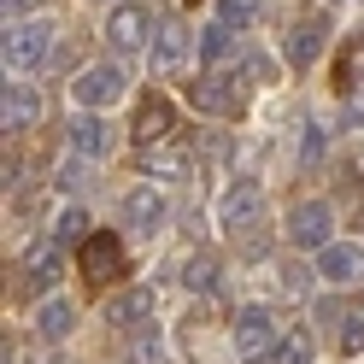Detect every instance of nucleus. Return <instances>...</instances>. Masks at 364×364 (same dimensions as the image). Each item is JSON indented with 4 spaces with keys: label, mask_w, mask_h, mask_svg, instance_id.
Instances as JSON below:
<instances>
[{
    "label": "nucleus",
    "mask_w": 364,
    "mask_h": 364,
    "mask_svg": "<svg viewBox=\"0 0 364 364\" xmlns=\"http://www.w3.org/2000/svg\"><path fill=\"white\" fill-rule=\"evenodd\" d=\"M77 270L95 288H106V282H124L129 277V253H124V241L118 235H106V230H95L82 247H77Z\"/></svg>",
    "instance_id": "nucleus-1"
},
{
    "label": "nucleus",
    "mask_w": 364,
    "mask_h": 364,
    "mask_svg": "<svg viewBox=\"0 0 364 364\" xmlns=\"http://www.w3.org/2000/svg\"><path fill=\"white\" fill-rule=\"evenodd\" d=\"M53 59V30L48 24H12L6 30V77H30Z\"/></svg>",
    "instance_id": "nucleus-2"
},
{
    "label": "nucleus",
    "mask_w": 364,
    "mask_h": 364,
    "mask_svg": "<svg viewBox=\"0 0 364 364\" xmlns=\"http://www.w3.org/2000/svg\"><path fill=\"white\" fill-rule=\"evenodd\" d=\"M124 71L118 65H82L77 71V82H71V95H77V106L82 112H106L112 100H124Z\"/></svg>",
    "instance_id": "nucleus-3"
},
{
    "label": "nucleus",
    "mask_w": 364,
    "mask_h": 364,
    "mask_svg": "<svg viewBox=\"0 0 364 364\" xmlns=\"http://www.w3.org/2000/svg\"><path fill=\"white\" fill-rule=\"evenodd\" d=\"M188 106L194 112H206V118H241L247 112V95L235 88V77H200V82H188Z\"/></svg>",
    "instance_id": "nucleus-4"
},
{
    "label": "nucleus",
    "mask_w": 364,
    "mask_h": 364,
    "mask_svg": "<svg viewBox=\"0 0 364 364\" xmlns=\"http://www.w3.org/2000/svg\"><path fill=\"white\" fill-rule=\"evenodd\" d=\"M188 48H194L188 24H182V18H165V24H153L147 59H153V71H159V77H171V71H182V59H188Z\"/></svg>",
    "instance_id": "nucleus-5"
},
{
    "label": "nucleus",
    "mask_w": 364,
    "mask_h": 364,
    "mask_svg": "<svg viewBox=\"0 0 364 364\" xmlns=\"http://www.w3.org/2000/svg\"><path fill=\"white\" fill-rule=\"evenodd\" d=\"M235 353L253 364V358H264V353H277V317H270L264 306H247L241 317H235Z\"/></svg>",
    "instance_id": "nucleus-6"
},
{
    "label": "nucleus",
    "mask_w": 364,
    "mask_h": 364,
    "mask_svg": "<svg viewBox=\"0 0 364 364\" xmlns=\"http://www.w3.org/2000/svg\"><path fill=\"white\" fill-rule=\"evenodd\" d=\"M288 235H294V247H323L335 241V212L323 206V200H300L294 206V218H288Z\"/></svg>",
    "instance_id": "nucleus-7"
},
{
    "label": "nucleus",
    "mask_w": 364,
    "mask_h": 364,
    "mask_svg": "<svg viewBox=\"0 0 364 364\" xmlns=\"http://www.w3.org/2000/svg\"><path fill=\"white\" fill-rule=\"evenodd\" d=\"M147 36H153V12H147V6H112V18H106L112 53H135Z\"/></svg>",
    "instance_id": "nucleus-8"
},
{
    "label": "nucleus",
    "mask_w": 364,
    "mask_h": 364,
    "mask_svg": "<svg viewBox=\"0 0 364 364\" xmlns=\"http://www.w3.org/2000/svg\"><path fill=\"white\" fill-rule=\"evenodd\" d=\"M59 264H65V247H59L53 235H48V241H36L30 253H24V264H18V270H24V277H18V288H24V294H41V288H53Z\"/></svg>",
    "instance_id": "nucleus-9"
},
{
    "label": "nucleus",
    "mask_w": 364,
    "mask_h": 364,
    "mask_svg": "<svg viewBox=\"0 0 364 364\" xmlns=\"http://www.w3.org/2000/svg\"><path fill=\"white\" fill-rule=\"evenodd\" d=\"M106 323L124 329V335L147 329V323H153V288H124V294H112V300H106Z\"/></svg>",
    "instance_id": "nucleus-10"
},
{
    "label": "nucleus",
    "mask_w": 364,
    "mask_h": 364,
    "mask_svg": "<svg viewBox=\"0 0 364 364\" xmlns=\"http://www.w3.org/2000/svg\"><path fill=\"white\" fill-rule=\"evenodd\" d=\"M329 48V18H306V24H294L288 41H282V53L294 71H306V65H317V53Z\"/></svg>",
    "instance_id": "nucleus-11"
},
{
    "label": "nucleus",
    "mask_w": 364,
    "mask_h": 364,
    "mask_svg": "<svg viewBox=\"0 0 364 364\" xmlns=\"http://www.w3.org/2000/svg\"><path fill=\"white\" fill-rule=\"evenodd\" d=\"M165 218H171V200L159 188H129L124 194V223H129V230L153 235V230H165Z\"/></svg>",
    "instance_id": "nucleus-12"
},
{
    "label": "nucleus",
    "mask_w": 364,
    "mask_h": 364,
    "mask_svg": "<svg viewBox=\"0 0 364 364\" xmlns=\"http://www.w3.org/2000/svg\"><path fill=\"white\" fill-rule=\"evenodd\" d=\"M317 277H323V282H358L364 277V247L358 241H329L323 247V253H317Z\"/></svg>",
    "instance_id": "nucleus-13"
},
{
    "label": "nucleus",
    "mask_w": 364,
    "mask_h": 364,
    "mask_svg": "<svg viewBox=\"0 0 364 364\" xmlns=\"http://www.w3.org/2000/svg\"><path fill=\"white\" fill-rule=\"evenodd\" d=\"M41 112H48V106H41V95H36L30 82H6V100H0V124H6L12 135H18V129H36V124H41Z\"/></svg>",
    "instance_id": "nucleus-14"
},
{
    "label": "nucleus",
    "mask_w": 364,
    "mask_h": 364,
    "mask_svg": "<svg viewBox=\"0 0 364 364\" xmlns=\"http://www.w3.org/2000/svg\"><path fill=\"white\" fill-rule=\"evenodd\" d=\"M317 317H329V329H335V347L341 353H364V300H347V306H323Z\"/></svg>",
    "instance_id": "nucleus-15"
},
{
    "label": "nucleus",
    "mask_w": 364,
    "mask_h": 364,
    "mask_svg": "<svg viewBox=\"0 0 364 364\" xmlns=\"http://www.w3.org/2000/svg\"><path fill=\"white\" fill-rule=\"evenodd\" d=\"M171 129H176V112H171V100L147 95L141 106H135V141H141V147H159V141H171Z\"/></svg>",
    "instance_id": "nucleus-16"
},
{
    "label": "nucleus",
    "mask_w": 364,
    "mask_h": 364,
    "mask_svg": "<svg viewBox=\"0 0 364 364\" xmlns=\"http://www.w3.org/2000/svg\"><path fill=\"white\" fill-rule=\"evenodd\" d=\"M65 141H71L77 159H106V153H112V129L95 118V112H82V118L65 124Z\"/></svg>",
    "instance_id": "nucleus-17"
},
{
    "label": "nucleus",
    "mask_w": 364,
    "mask_h": 364,
    "mask_svg": "<svg viewBox=\"0 0 364 364\" xmlns=\"http://www.w3.org/2000/svg\"><path fill=\"white\" fill-rule=\"evenodd\" d=\"M218 218H223V230H235V223L259 218V182H253V176H241L235 188L223 194V212H218Z\"/></svg>",
    "instance_id": "nucleus-18"
},
{
    "label": "nucleus",
    "mask_w": 364,
    "mask_h": 364,
    "mask_svg": "<svg viewBox=\"0 0 364 364\" xmlns=\"http://www.w3.org/2000/svg\"><path fill=\"white\" fill-rule=\"evenodd\" d=\"M71 329H77L71 300H41V306H36V335H41V341H65Z\"/></svg>",
    "instance_id": "nucleus-19"
},
{
    "label": "nucleus",
    "mask_w": 364,
    "mask_h": 364,
    "mask_svg": "<svg viewBox=\"0 0 364 364\" xmlns=\"http://www.w3.org/2000/svg\"><path fill=\"white\" fill-rule=\"evenodd\" d=\"M235 53H241V41H235L230 24H206V30H200V59H206V65H230Z\"/></svg>",
    "instance_id": "nucleus-20"
},
{
    "label": "nucleus",
    "mask_w": 364,
    "mask_h": 364,
    "mask_svg": "<svg viewBox=\"0 0 364 364\" xmlns=\"http://www.w3.org/2000/svg\"><path fill=\"white\" fill-rule=\"evenodd\" d=\"M88 235H95V230H88V212H82V206H65V212L53 218V241H59V247H71V241L82 247Z\"/></svg>",
    "instance_id": "nucleus-21"
},
{
    "label": "nucleus",
    "mask_w": 364,
    "mask_h": 364,
    "mask_svg": "<svg viewBox=\"0 0 364 364\" xmlns=\"http://www.w3.org/2000/svg\"><path fill=\"white\" fill-rule=\"evenodd\" d=\"M353 88H364V41H353L341 71H335V95H353Z\"/></svg>",
    "instance_id": "nucleus-22"
},
{
    "label": "nucleus",
    "mask_w": 364,
    "mask_h": 364,
    "mask_svg": "<svg viewBox=\"0 0 364 364\" xmlns=\"http://www.w3.org/2000/svg\"><path fill=\"white\" fill-rule=\"evenodd\" d=\"M311 353H317V347H311V335H306V329H294V335H282V341H277L270 364H311Z\"/></svg>",
    "instance_id": "nucleus-23"
},
{
    "label": "nucleus",
    "mask_w": 364,
    "mask_h": 364,
    "mask_svg": "<svg viewBox=\"0 0 364 364\" xmlns=\"http://www.w3.org/2000/svg\"><path fill=\"white\" fill-rule=\"evenodd\" d=\"M182 282L188 288H218V253H194L182 264Z\"/></svg>",
    "instance_id": "nucleus-24"
},
{
    "label": "nucleus",
    "mask_w": 364,
    "mask_h": 364,
    "mask_svg": "<svg viewBox=\"0 0 364 364\" xmlns=\"http://www.w3.org/2000/svg\"><path fill=\"white\" fill-rule=\"evenodd\" d=\"M323 129H317V124H306L300 129V171H317V165H323Z\"/></svg>",
    "instance_id": "nucleus-25"
},
{
    "label": "nucleus",
    "mask_w": 364,
    "mask_h": 364,
    "mask_svg": "<svg viewBox=\"0 0 364 364\" xmlns=\"http://www.w3.org/2000/svg\"><path fill=\"white\" fill-rule=\"evenodd\" d=\"M230 241L241 247V253H264V230H259V218H247V223H235V230H230Z\"/></svg>",
    "instance_id": "nucleus-26"
},
{
    "label": "nucleus",
    "mask_w": 364,
    "mask_h": 364,
    "mask_svg": "<svg viewBox=\"0 0 364 364\" xmlns=\"http://www.w3.org/2000/svg\"><path fill=\"white\" fill-rule=\"evenodd\" d=\"M253 0H223V6H218V24H230V30H241V24H253Z\"/></svg>",
    "instance_id": "nucleus-27"
},
{
    "label": "nucleus",
    "mask_w": 364,
    "mask_h": 364,
    "mask_svg": "<svg viewBox=\"0 0 364 364\" xmlns=\"http://www.w3.org/2000/svg\"><path fill=\"white\" fill-rule=\"evenodd\" d=\"M347 124H364V95H353V100H347Z\"/></svg>",
    "instance_id": "nucleus-28"
},
{
    "label": "nucleus",
    "mask_w": 364,
    "mask_h": 364,
    "mask_svg": "<svg viewBox=\"0 0 364 364\" xmlns=\"http://www.w3.org/2000/svg\"><path fill=\"white\" fill-rule=\"evenodd\" d=\"M36 6H48V0H6V12H36Z\"/></svg>",
    "instance_id": "nucleus-29"
},
{
    "label": "nucleus",
    "mask_w": 364,
    "mask_h": 364,
    "mask_svg": "<svg viewBox=\"0 0 364 364\" xmlns=\"http://www.w3.org/2000/svg\"><path fill=\"white\" fill-rule=\"evenodd\" d=\"M41 364H65V353H59V358H41Z\"/></svg>",
    "instance_id": "nucleus-30"
}]
</instances>
